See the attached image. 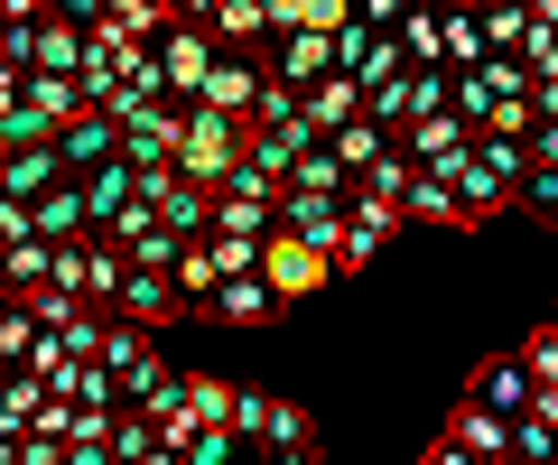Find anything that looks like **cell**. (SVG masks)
<instances>
[{"label": "cell", "instance_id": "obj_1", "mask_svg": "<svg viewBox=\"0 0 558 465\" xmlns=\"http://www.w3.org/2000/svg\"><path fill=\"white\" fill-rule=\"evenodd\" d=\"M521 186H531V140H502V131H484V140L457 159L465 223H484V215H502V205H521Z\"/></svg>", "mask_w": 558, "mask_h": 465}, {"label": "cell", "instance_id": "obj_2", "mask_svg": "<svg viewBox=\"0 0 558 465\" xmlns=\"http://www.w3.org/2000/svg\"><path fill=\"white\" fill-rule=\"evenodd\" d=\"M242 149H252V122H233V112H186V140H178V168L186 178H205L223 196V186H233V168H242Z\"/></svg>", "mask_w": 558, "mask_h": 465}, {"label": "cell", "instance_id": "obj_3", "mask_svg": "<svg viewBox=\"0 0 558 465\" xmlns=\"http://www.w3.org/2000/svg\"><path fill=\"white\" fill-rule=\"evenodd\" d=\"M140 196L159 205L168 233H186V243H215V186L186 178V168H159V178H140Z\"/></svg>", "mask_w": 558, "mask_h": 465}, {"label": "cell", "instance_id": "obj_4", "mask_svg": "<svg viewBox=\"0 0 558 465\" xmlns=\"http://www.w3.org/2000/svg\"><path fill=\"white\" fill-rule=\"evenodd\" d=\"M159 65H168V84H178V102H205V84H215V65H223V38L196 28V20H178L159 38Z\"/></svg>", "mask_w": 558, "mask_h": 465}, {"label": "cell", "instance_id": "obj_5", "mask_svg": "<svg viewBox=\"0 0 558 465\" xmlns=\"http://www.w3.org/2000/svg\"><path fill=\"white\" fill-rule=\"evenodd\" d=\"M260 280H270L279 298L299 307V298H317V289L336 280V261H326L317 243H299V233H270V252H260Z\"/></svg>", "mask_w": 558, "mask_h": 465}, {"label": "cell", "instance_id": "obj_6", "mask_svg": "<svg viewBox=\"0 0 558 465\" xmlns=\"http://www.w3.org/2000/svg\"><path fill=\"white\" fill-rule=\"evenodd\" d=\"M57 186H75L65 140H38V149H10V159H0V196L10 205H38V196H57Z\"/></svg>", "mask_w": 558, "mask_h": 465}, {"label": "cell", "instance_id": "obj_7", "mask_svg": "<svg viewBox=\"0 0 558 465\" xmlns=\"http://www.w3.org/2000/svg\"><path fill=\"white\" fill-rule=\"evenodd\" d=\"M465 401L502 409V419H531V409H539V382H531V364H521V354H484V364L465 372Z\"/></svg>", "mask_w": 558, "mask_h": 465}, {"label": "cell", "instance_id": "obj_8", "mask_svg": "<svg viewBox=\"0 0 558 465\" xmlns=\"http://www.w3.org/2000/svg\"><path fill=\"white\" fill-rule=\"evenodd\" d=\"M260 94H270V57H233V47H223L215 84H205V112H233V122H252Z\"/></svg>", "mask_w": 558, "mask_h": 465}, {"label": "cell", "instance_id": "obj_9", "mask_svg": "<svg viewBox=\"0 0 558 465\" xmlns=\"http://www.w3.org/2000/svg\"><path fill=\"white\" fill-rule=\"evenodd\" d=\"M270 75L289 84V94H317L326 75H344V57H336V38H317V28H299V38H279V47H270Z\"/></svg>", "mask_w": 558, "mask_h": 465}, {"label": "cell", "instance_id": "obj_10", "mask_svg": "<svg viewBox=\"0 0 558 465\" xmlns=\"http://www.w3.org/2000/svg\"><path fill=\"white\" fill-rule=\"evenodd\" d=\"M112 317L149 326V335H159L168 317H186V289H178V270H131V280H121V307H112Z\"/></svg>", "mask_w": 558, "mask_h": 465}, {"label": "cell", "instance_id": "obj_11", "mask_svg": "<svg viewBox=\"0 0 558 465\" xmlns=\"http://www.w3.org/2000/svg\"><path fill=\"white\" fill-rule=\"evenodd\" d=\"M475 140H484V131L465 122V112H428V122H418V131H410V140H400V149H410L418 168H457V159H465V149H475Z\"/></svg>", "mask_w": 558, "mask_h": 465}, {"label": "cell", "instance_id": "obj_12", "mask_svg": "<svg viewBox=\"0 0 558 465\" xmlns=\"http://www.w3.org/2000/svg\"><path fill=\"white\" fill-rule=\"evenodd\" d=\"M102 372L121 382V401H131L149 372H159V344H149V326H131V317H112V344H102Z\"/></svg>", "mask_w": 558, "mask_h": 465}, {"label": "cell", "instance_id": "obj_13", "mask_svg": "<svg viewBox=\"0 0 558 465\" xmlns=\"http://www.w3.org/2000/svg\"><path fill=\"white\" fill-rule=\"evenodd\" d=\"M279 307H289V298H279V289L252 270V280H223L215 298H205V317H215V326H270Z\"/></svg>", "mask_w": 558, "mask_h": 465}, {"label": "cell", "instance_id": "obj_14", "mask_svg": "<svg viewBox=\"0 0 558 465\" xmlns=\"http://www.w3.org/2000/svg\"><path fill=\"white\" fill-rule=\"evenodd\" d=\"M447 438H457V446H475L484 465H502V456H512V419H502V409H484V401H457V409H447Z\"/></svg>", "mask_w": 558, "mask_h": 465}, {"label": "cell", "instance_id": "obj_15", "mask_svg": "<svg viewBox=\"0 0 558 465\" xmlns=\"http://www.w3.org/2000/svg\"><path fill=\"white\" fill-rule=\"evenodd\" d=\"M410 223H457V233H475V223H465V196H457V168H418Z\"/></svg>", "mask_w": 558, "mask_h": 465}, {"label": "cell", "instance_id": "obj_16", "mask_svg": "<svg viewBox=\"0 0 558 465\" xmlns=\"http://www.w3.org/2000/svg\"><path fill=\"white\" fill-rule=\"evenodd\" d=\"M84 205H94V233H112V223H121V205H140V168H131V159L94 168V178H84Z\"/></svg>", "mask_w": 558, "mask_h": 465}, {"label": "cell", "instance_id": "obj_17", "mask_svg": "<svg viewBox=\"0 0 558 465\" xmlns=\"http://www.w3.org/2000/svg\"><path fill=\"white\" fill-rule=\"evenodd\" d=\"M38 401H47L38 372H10V382H0V446H20L28 428H38Z\"/></svg>", "mask_w": 558, "mask_h": 465}, {"label": "cell", "instance_id": "obj_18", "mask_svg": "<svg viewBox=\"0 0 558 465\" xmlns=\"http://www.w3.org/2000/svg\"><path fill=\"white\" fill-rule=\"evenodd\" d=\"M0 280H10V298H38V289H57V243H20V252H0Z\"/></svg>", "mask_w": 558, "mask_h": 465}, {"label": "cell", "instance_id": "obj_19", "mask_svg": "<svg viewBox=\"0 0 558 465\" xmlns=\"http://www.w3.org/2000/svg\"><path fill=\"white\" fill-rule=\"evenodd\" d=\"M84 65H94V38L65 28V20H47L38 28V75H84Z\"/></svg>", "mask_w": 558, "mask_h": 465}, {"label": "cell", "instance_id": "obj_20", "mask_svg": "<svg viewBox=\"0 0 558 465\" xmlns=\"http://www.w3.org/2000/svg\"><path fill=\"white\" fill-rule=\"evenodd\" d=\"M289 186H307V196H354V168L336 159V140H317V149L299 159V178H289Z\"/></svg>", "mask_w": 558, "mask_h": 465}, {"label": "cell", "instance_id": "obj_21", "mask_svg": "<svg viewBox=\"0 0 558 465\" xmlns=\"http://www.w3.org/2000/svg\"><path fill=\"white\" fill-rule=\"evenodd\" d=\"M159 446H168V438H159V419H149V409H121V428H112V456H121V465H149Z\"/></svg>", "mask_w": 558, "mask_h": 465}, {"label": "cell", "instance_id": "obj_22", "mask_svg": "<svg viewBox=\"0 0 558 465\" xmlns=\"http://www.w3.org/2000/svg\"><path fill=\"white\" fill-rule=\"evenodd\" d=\"M521 364H531L539 391H558V317H539L531 335H521Z\"/></svg>", "mask_w": 558, "mask_h": 465}, {"label": "cell", "instance_id": "obj_23", "mask_svg": "<svg viewBox=\"0 0 558 465\" xmlns=\"http://www.w3.org/2000/svg\"><path fill=\"white\" fill-rule=\"evenodd\" d=\"M178 289H186V307H205V298L223 289V261H215V243H196V252L178 261Z\"/></svg>", "mask_w": 558, "mask_h": 465}, {"label": "cell", "instance_id": "obj_24", "mask_svg": "<svg viewBox=\"0 0 558 465\" xmlns=\"http://www.w3.org/2000/svg\"><path fill=\"white\" fill-rule=\"evenodd\" d=\"M512 456L521 465H558V419H539V409H531V419H512Z\"/></svg>", "mask_w": 558, "mask_h": 465}, {"label": "cell", "instance_id": "obj_25", "mask_svg": "<svg viewBox=\"0 0 558 465\" xmlns=\"http://www.w3.org/2000/svg\"><path fill=\"white\" fill-rule=\"evenodd\" d=\"M270 409H279L270 391H242V401H233V438L242 446H270Z\"/></svg>", "mask_w": 558, "mask_h": 465}, {"label": "cell", "instance_id": "obj_26", "mask_svg": "<svg viewBox=\"0 0 558 465\" xmlns=\"http://www.w3.org/2000/svg\"><path fill=\"white\" fill-rule=\"evenodd\" d=\"M242 456H260V446H242L233 428H196V446H186V465H242Z\"/></svg>", "mask_w": 558, "mask_h": 465}, {"label": "cell", "instance_id": "obj_27", "mask_svg": "<svg viewBox=\"0 0 558 465\" xmlns=\"http://www.w3.org/2000/svg\"><path fill=\"white\" fill-rule=\"evenodd\" d=\"M0 75H38V28H0Z\"/></svg>", "mask_w": 558, "mask_h": 465}, {"label": "cell", "instance_id": "obj_28", "mask_svg": "<svg viewBox=\"0 0 558 465\" xmlns=\"http://www.w3.org/2000/svg\"><path fill=\"white\" fill-rule=\"evenodd\" d=\"M521 205H531V215H549V223H558V168H539V159H531V186H521Z\"/></svg>", "mask_w": 558, "mask_h": 465}, {"label": "cell", "instance_id": "obj_29", "mask_svg": "<svg viewBox=\"0 0 558 465\" xmlns=\"http://www.w3.org/2000/svg\"><path fill=\"white\" fill-rule=\"evenodd\" d=\"M418 10H428V0H363V20H373V28H381V38H391V28H410V20H418Z\"/></svg>", "mask_w": 558, "mask_h": 465}, {"label": "cell", "instance_id": "obj_30", "mask_svg": "<svg viewBox=\"0 0 558 465\" xmlns=\"http://www.w3.org/2000/svg\"><path fill=\"white\" fill-rule=\"evenodd\" d=\"M418 465H484V456H475V446H457V438H447V428H438V438H428V456H418Z\"/></svg>", "mask_w": 558, "mask_h": 465}, {"label": "cell", "instance_id": "obj_31", "mask_svg": "<svg viewBox=\"0 0 558 465\" xmlns=\"http://www.w3.org/2000/svg\"><path fill=\"white\" fill-rule=\"evenodd\" d=\"M531 159H539V168H558V122H539V140H531Z\"/></svg>", "mask_w": 558, "mask_h": 465}, {"label": "cell", "instance_id": "obj_32", "mask_svg": "<svg viewBox=\"0 0 558 465\" xmlns=\"http://www.w3.org/2000/svg\"><path fill=\"white\" fill-rule=\"evenodd\" d=\"M270 465H317V446H299V456H270Z\"/></svg>", "mask_w": 558, "mask_h": 465}, {"label": "cell", "instance_id": "obj_33", "mask_svg": "<svg viewBox=\"0 0 558 465\" xmlns=\"http://www.w3.org/2000/svg\"><path fill=\"white\" fill-rule=\"evenodd\" d=\"M539 419H558V391H539Z\"/></svg>", "mask_w": 558, "mask_h": 465}, {"label": "cell", "instance_id": "obj_34", "mask_svg": "<svg viewBox=\"0 0 558 465\" xmlns=\"http://www.w3.org/2000/svg\"><path fill=\"white\" fill-rule=\"evenodd\" d=\"M531 10H539V20H549V28H558V0H531Z\"/></svg>", "mask_w": 558, "mask_h": 465}, {"label": "cell", "instance_id": "obj_35", "mask_svg": "<svg viewBox=\"0 0 558 465\" xmlns=\"http://www.w3.org/2000/svg\"><path fill=\"white\" fill-rule=\"evenodd\" d=\"M428 10H465V0H428Z\"/></svg>", "mask_w": 558, "mask_h": 465}, {"label": "cell", "instance_id": "obj_36", "mask_svg": "<svg viewBox=\"0 0 558 465\" xmlns=\"http://www.w3.org/2000/svg\"><path fill=\"white\" fill-rule=\"evenodd\" d=\"M242 465H270V456H242Z\"/></svg>", "mask_w": 558, "mask_h": 465}]
</instances>
